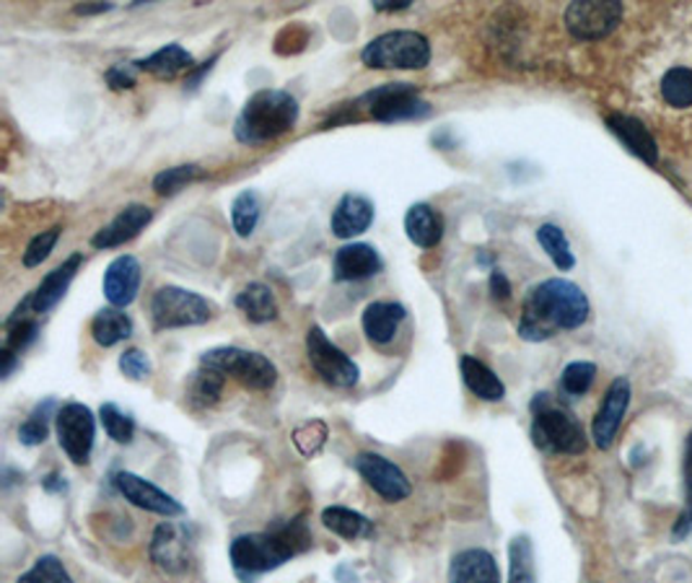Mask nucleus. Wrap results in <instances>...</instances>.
Masks as SVG:
<instances>
[{
	"label": "nucleus",
	"mask_w": 692,
	"mask_h": 583,
	"mask_svg": "<svg viewBox=\"0 0 692 583\" xmlns=\"http://www.w3.org/2000/svg\"><path fill=\"white\" fill-rule=\"evenodd\" d=\"M589 319V299L570 280L553 278L534 286L524 299L519 334L529 343L553 338L557 330H576Z\"/></svg>",
	"instance_id": "nucleus-1"
},
{
	"label": "nucleus",
	"mask_w": 692,
	"mask_h": 583,
	"mask_svg": "<svg viewBox=\"0 0 692 583\" xmlns=\"http://www.w3.org/2000/svg\"><path fill=\"white\" fill-rule=\"evenodd\" d=\"M622 5L617 0H591L570 3L566 9V29L576 39H602L620 24Z\"/></svg>",
	"instance_id": "nucleus-11"
},
{
	"label": "nucleus",
	"mask_w": 692,
	"mask_h": 583,
	"mask_svg": "<svg viewBox=\"0 0 692 583\" xmlns=\"http://www.w3.org/2000/svg\"><path fill=\"white\" fill-rule=\"evenodd\" d=\"M119 371H123L127 379L143 381L148 373H151V360H148V355L143 351L130 347V351H125L123 358H119Z\"/></svg>",
	"instance_id": "nucleus-43"
},
{
	"label": "nucleus",
	"mask_w": 692,
	"mask_h": 583,
	"mask_svg": "<svg viewBox=\"0 0 692 583\" xmlns=\"http://www.w3.org/2000/svg\"><path fill=\"white\" fill-rule=\"evenodd\" d=\"M205 172L200 169L198 164H183V166H172V169H164L156 174L153 179V192L161 194V198H169V194H177L179 190H185L187 185L198 182L203 179Z\"/></svg>",
	"instance_id": "nucleus-33"
},
{
	"label": "nucleus",
	"mask_w": 692,
	"mask_h": 583,
	"mask_svg": "<svg viewBox=\"0 0 692 583\" xmlns=\"http://www.w3.org/2000/svg\"><path fill=\"white\" fill-rule=\"evenodd\" d=\"M114 485H117V491L123 493L125 500H130L133 506L143 508V511L166 516V519L185 514V506L179 504L174 495L164 493L161 487L153 485V482L138 478V474L117 472L114 474Z\"/></svg>",
	"instance_id": "nucleus-14"
},
{
	"label": "nucleus",
	"mask_w": 692,
	"mask_h": 583,
	"mask_svg": "<svg viewBox=\"0 0 692 583\" xmlns=\"http://www.w3.org/2000/svg\"><path fill=\"white\" fill-rule=\"evenodd\" d=\"M460 368H462V379H465L467 389L473 394H477L480 400L501 402L503 397H506V386H503V381L495 377V373L490 371L482 360L473 358V355H465Z\"/></svg>",
	"instance_id": "nucleus-25"
},
{
	"label": "nucleus",
	"mask_w": 692,
	"mask_h": 583,
	"mask_svg": "<svg viewBox=\"0 0 692 583\" xmlns=\"http://www.w3.org/2000/svg\"><path fill=\"white\" fill-rule=\"evenodd\" d=\"M112 5L110 3H97V5H78L76 13H80V16H91V13H104L110 11Z\"/></svg>",
	"instance_id": "nucleus-50"
},
{
	"label": "nucleus",
	"mask_w": 692,
	"mask_h": 583,
	"mask_svg": "<svg viewBox=\"0 0 692 583\" xmlns=\"http://www.w3.org/2000/svg\"><path fill=\"white\" fill-rule=\"evenodd\" d=\"M596 379V366L589 364V360H576V364H568L563 368V377H561V386L563 392L570 394V397H581L587 394L591 384Z\"/></svg>",
	"instance_id": "nucleus-38"
},
{
	"label": "nucleus",
	"mask_w": 692,
	"mask_h": 583,
	"mask_svg": "<svg viewBox=\"0 0 692 583\" xmlns=\"http://www.w3.org/2000/svg\"><path fill=\"white\" fill-rule=\"evenodd\" d=\"M224 373H218L216 368L200 366V371L192 373L190 381V402L194 407H213L221 400L224 392Z\"/></svg>",
	"instance_id": "nucleus-30"
},
{
	"label": "nucleus",
	"mask_w": 692,
	"mask_h": 583,
	"mask_svg": "<svg viewBox=\"0 0 692 583\" xmlns=\"http://www.w3.org/2000/svg\"><path fill=\"white\" fill-rule=\"evenodd\" d=\"M381 270V257L372 244L353 241V244L340 246L335 252L332 278L338 283H353V280H366Z\"/></svg>",
	"instance_id": "nucleus-18"
},
{
	"label": "nucleus",
	"mask_w": 692,
	"mask_h": 583,
	"mask_svg": "<svg viewBox=\"0 0 692 583\" xmlns=\"http://www.w3.org/2000/svg\"><path fill=\"white\" fill-rule=\"evenodd\" d=\"M99 418H102V426L114 444H130L133 435H136V423H133L130 415H125L117 405L112 402H104L102 410H99Z\"/></svg>",
	"instance_id": "nucleus-36"
},
{
	"label": "nucleus",
	"mask_w": 692,
	"mask_h": 583,
	"mask_svg": "<svg viewBox=\"0 0 692 583\" xmlns=\"http://www.w3.org/2000/svg\"><path fill=\"white\" fill-rule=\"evenodd\" d=\"M140 278H143V270L133 254H119L117 259H112L104 273V296L114 309H125L138 299Z\"/></svg>",
	"instance_id": "nucleus-16"
},
{
	"label": "nucleus",
	"mask_w": 692,
	"mask_h": 583,
	"mask_svg": "<svg viewBox=\"0 0 692 583\" xmlns=\"http://www.w3.org/2000/svg\"><path fill=\"white\" fill-rule=\"evenodd\" d=\"M376 11L381 13H392V11H407L410 9V0H398V3H387V0H381V3H374Z\"/></svg>",
	"instance_id": "nucleus-48"
},
{
	"label": "nucleus",
	"mask_w": 692,
	"mask_h": 583,
	"mask_svg": "<svg viewBox=\"0 0 692 583\" xmlns=\"http://www.w3.org/2000/svg\"><path fill=\"white\" fill-rule=\"evenodd\" d=\"M60 448L68 454L73 465H86L91 457L93 435H97V420L93 413L80 402H68L55 415Z\"/></svg>",
	"instance_id": "nucleus-10"
},
{
	"label": "nucleus",
	"mask_w": 692,
	"mask_h": 583,
	"mask_svg": "<svg viewBox=\"0 0 692 583\" xmlns=\"http://www.w3.org/2000/svg\"><path fill=\"white\" fill-rule=\"evenodd\" d=\"M138 63H117L112 65L110 71H106V84H110V89L114 91H125V89H133L138 80Z\"/></svg>",
	"instance_id": "nucleus-44"
},
{
	"label": "nucleus",
	"mask_w": 692,
	"mask_h": 583,
	"mask_svg": "<svg viewBox=\"0 0 692 583\" xmlns=\"http://www.w3.org/2000/svg\"><path fill=\"white\" fill-rule=\"evenodd\" d=\"M237 309L254 325H265L278 317V304H275L273 291L265 283H250L237 296Z\"/></svg>",
	"instance_id": "nucleus-27"
},
{
	"label": "nucleus",
	"mask_w": 692,
	"mask_h": 583,
	"mask_svg": "<svg viewBox=\"0 0 692 583\" xmlns=\"http://www.w3.org/2000/svg\"><path fill=\"white\" fill-rule=\"evenodd\" d=\"M37 334H39V325L35 319L13 321V325H9V340H5V347L13 353H22L35 343Z\"/></svg>",
	"instance_id": "nucleus-42"
},
{
	"label": "nucleus",
	"mask_w": 692,
	"mask_h": 583,
	"mask_svg": "<svg viewBox=\"0 0 692 583\" xmlns=\"http://www.w3.org/2000/svg\"><path fill=\"white\" fill-rule=\"evenodd\" d=\"M133 334V321L123 309H102L91 321V338L93 343L102 347H112L123 343Z\"/></svg>",
	"instance_id": "nucleus-28"
},
{
	"label": "nucleus",
	"mask_w": 692,
	"mask_h": 583,
	"mask_svg": "<svg viewBox=\"0 0 692 583\" xmlns=\"http://www.w3.org/2000/svg\"><path fill=\"white\" fill-rule=\"evenodd\" d=\"M42 485H45V491H50V493H63L65 491V480L60 478L58 472H52L50 478L42 482Z\"/></svg>",
	"instance_id": "nucleus-49"
},
{
	"label": "nucleus",
	"mask_w": 692,
	"mask_h": 583,
	"mask_svg": "<svg viewBox=\"0 0 692 583\" xmlns=\"http://www.w3.org/2000/svg\"><path fill=\"white\" fill-rule=\"evenodd\" d=\"M630 405V381L625 377H617L609 384L607 394H604L600 413H596L594 426H591V435H594V444L600 448L613 446L617 428L622 423V415Z\"/></svg>",
	"instance_id": "nucleus-15"
},
{
	"label": "nucleus",
	"mask_w": 692,
	"mask_h": 583,
	"mask_svg": "<svg viewBox=\"0 0 692 583\" xmlns=\"http://www.w3.org/2000/svg\"><path fill=\"white\" fill-rule=\"evenodd\" d=\"M607 127L620 138V143L628 149L630 153H636L638 159L646 161L649 166H654L658 161V149H656V140L649 132V127L641 123V119L628 117V115H609L607 117Z\"/></svg>",
	"instance_id": "nucleus-23"
},
{
	"label": "nucleus",
	"mask_w": 692,
	"mask_h": 583,
	"mask_svg": "<svg viewBox=\"0 0 692 583\" xmlns=\"http://www.w3.org/2000/svg\"><path fill=\"white\" fill-rule=\"evenodd\" d=\"M200 366L216 368L218 373L231 377L254 392H265L278 381V368L270 358L254 351H241V347H213L200 358Z\"/></svg>",
	"instance_id": "nucleus-5"
},
{
	"label": "nucleus",
	"mask_w": 692,
	"mask_h": 583,
	"mask_svg": "<svg viewBox=\"0 0 692 583\" xmlns=\"http://www.w3.org/2000/svg\"><path fill=\"white\" fill-rule=\"evenodd\" d=\"M306 355H309V364H312L314 371H317L327 384L340 386V389H351L358 384L361 371L358 366H355V360L348 358L338 345L329 343V338L322 332V327H312V330H309Z\"/></svg>",
	"instance_id": "nucleus-9"
},
{
	"label": "nucleus",
	"mask_w": 692,
	"mask_h": 583,
	"mask_svg": "<svg viewBox=\"0 0 692 583\" xmlns=\"http://www.w3.org/2000/svg\"><path fill=\"white\" fill-rule=\"evenodd\" d=\"M490 293H493L495 301H508L511 299V283L508 278L501 270L490 273Z\"/></svg>",
	"instance_id": "nucleus-45"
},
{
	"label": "nucleus",
	"mask_w": 692,
	"mask_h": 583,
	"mask_svg": "<svg viewBox=\"0 0 692 583\" xmlns=\"http://www.w3.org/2000/svg\"><path fill=\"white\" fill-rule=\"evenodd\" d=\"M405 231L407 239L420 250H433L443 239V216L436 207L418 203L407 211L405 216Z\"/></svg>",
	"instance_id": "nucleus-24"
},
{
	"label": "nucleus",
	"mask_w": 692,
	"mask_h": 583,
	"mask_svg": "<svg viewBox=\"0 0 692 583\" xmlns=\"http://www.w3.org/2000/svg\"><path fill=\"white\" fill-rule=\"evenodd\" d=\"M449 583H501L499 562L488 549H465L452 560Z\"/></svg>",
	"instance_id": "nucleus-21"
},
{
	"label": "nucleus",
	"mask_w": 692,
	"mask_h": 583,
	"mask_svg": "<svg viewBox=\"0 0 692 583\" xmlns=\"http://www.w3.org/2000/svg\"><path fill=\"white\" fill-rule=\"evenodd\" d=\"M16 583H73V579L55 555H42V558L35 562V568L26 571Z\"/></svg>",
	"instance_id": "nucleus-39"
},
{
	"label": "nucleus",
	"mask_w": 692,
	"mask_h": 583,
	"mask_svg": "<svg viewBox=\"0 0 692 583\" xmlns=\"http://www.w3.org/2000/svg\"><path fill=\"white\" fill-rule=\"evenodd\" d=\"M327 433V426L322 423V420H309V423L299 426L293 431V444L304 457H314V454H319L322 446H325Z\"/></svg>",
	"instance_id": "nucleus-40"
},
{
	"label": "nucleus",
	"mask_w": 692,
	"mask_h": 583,
	"mask_svg": "<svg viewBox=\"0 0 692 583\" xmlns=\"http://www.w3.org/2000/svg\"><path fill=\"white\" fill-rule=\"evenodd\" d=\"M537 241H540L542 250L548 252V257L553 259L557 270H570V267L576 265V257L574 252H570V244L561 226H553V224L540 226V229H537Z\"/></svg>",
	"instance_id": "nucleus-31"
},
{
	"label": "nucleus",
	"mask_w": 692,
	"mask_h": 583,
	"mask_svg": "<svg viewBox=\"0 0 692 583\" xmlns=\"http://www.w3.org/2000/svg\"><path fill=\"white\" fill-rule=\"evenodd\" d=\"M151 558L161 571L185 573L192 562V542L185 527L164 521L151 540Z\"/></svg>",
	"instance_id": "nucleus-13"
},
{
	"label": "nucleus",
	"mask_w": 692,
	"mask_h": 583,
	"mask_svg": "<svg viewBox=\"0 0 692 583\" xmlns=\"http://www.w3.org/2000/svg\"><path fill=\"white\" fill-rule=\"evenodd\" d=\"M192 65H194L192 55L179 45H166L153 52V55L138 60V68L151 73V76L156 78H174L179 76V73L192 71Z\"/></svg>",
	"instance_id": "nucleus-26"
},
{
	"label": "nucleus",
	"mask_w": 692,
	"mask_h": 583,
	"mask_svg": "<svg viewBox=\"0 0 692 583\" xmlns=\"http://www.w3.org/2000/svg\"><path fill=\"white\" fill-rule=\"evenodd\" d=\"M361 60L374 71H423L431 63V45L420 31H387L364 47Z\"/></svg>",
	"instance_id": "nucleus-4"
},
{
	"label": "nucleus",
	"mask_w": 692,
	"mask_h": 583,
	"mask_svg": "<svg viewBox=\"0 0 692 583\" xmlns=\"http://www.w3.org/2000/svg\"><path fill=\"white\" fill-rule=\"evenodd\" d=\"M299 123V102L288 91L262 89L250 97L241 115L237 117V138L241 143H267L286 132H291Z\"/></svg>",
	"instance_id": "nucleus-3"
},
{
	"label": "nucleus",
	"mask_w": 692,
	"mask_h": 583,
	"mask_svg": "<svg viewBox=\"0 0 692 583\" xmlns=\"http://www.w3.org/2000/svg\"><path fill=\"white\" fill-rule=\"evenodd\" d=\"M662 93L669 102V106H677V110L692 106V71L671 68L662 80Z\"/></svg>",
	"instance_id": "nucleus-35"
},
{
	"label": "nucleus",
	"mask_w": 692,
	"mask_h": 583,
	"mask_svg": "<svg viewBox=\"0 0 692 583\" xmlns=\"http://www.w3.org/2000/svg\"><path fill=\"white\" fill-rule=\"evenodd\" d=\"M684 487H688V504H692V431L688 435V448H684Z\"/></svg>",
	"instance_id": "nucleus-46"
},
{
	"label": "nucleus",
	"mask_w": 692,
	"mask_h": 583,
	"mask_svg": "<svg viewBox=\"0 0 692 583\" xmlns=\"http://www.w3.org/2000/svg\"><path fill=\"white\" fill-rule=\"evenodd\" d=\"M55 410V400H47L45 405H37V410L26 418V423L18 428V439L24 446H39L45 444L47 433H50V413Z\"/></svg>",
	"instance_id": "nucleus-37"
},
{
	"label": "nucleus",
	"mask_w": 692,
	"mask_h": 583,
	"mask_svg": "<svg viewBox=\"0 0 692 583\" xmlns=\"http://www.w3.org/2000/svg\"><path fill=\"white\" fill-rule=\"evenodd\" d=\"M537 402H542L545 407H534V446L548 454H581L587 448V433H583L579 420L566 410L548 407V394H540Z\"/></svg>",
	"instance_id": "nucleus-6"
},
{
	"label": "nucleus",
	"mask_w": 692,
	"mask_h": 583,
	"mask_svg": "<svg viewBox=\"0 0 692 583\" xmlns=\"http://www.w3.org/2000/svg\"><path fill=\"white\" fill-rule=\"evenodd\" d=\"M508 560H511V573L508 583H534V549L529 537H516L508 547Z\"/></svg>",
	"instance_id": "nucleus-34"
},
{
	"label": "nucleus",
	"mask_w": 692,
	"mask_h": 583,
	"mask_svg": "<svg viewBox=\"0 0 692 583\" xmlns=\"http://www.w3.org/2000/svg\"><path fill=\"white\" fill-rule=\"evenodd\" d=\"M153 220V211L148 205L133 203L127 205L125 211H119L104 229H99L93 233L91 244L97 250H114V246H123L125 241H133L138 237L140 231L146 229L148 224Z\"/></svg>",
	"instance_id": "nucleus-17"
},
{
	"label": "nucleus",
	"mask_w": 692,
	"mask_h": 583,
	"mask_svg": "<svg viewBox=\"0 0 692 583\" xmlns=\"http://www.w3.org/2000/svg\"><path fill=\"white\" fill-rule=\"evenodd\" d=\"M309 547H312V532H309L304 516H299L270 532L241 534L231 542L228 555H231V566L239 579L252 581L262 573L275 571L295 555L306 553Z\"/></svg>",
	"instance_id": "nucleus-2"
},
{
	"label": "nucleus",
	"mask_w": 692,
	"mask_h": 583,
	"mask_svg": "<svg viewBox=\"0 0 692 583\" xmlns=\"http://www.w3.org/2000/svg\"><path fill=\"white\" fill-rule=\"evenodd\" d=\"M322 524L342 540H358L372 534V521H368L364 514L353 511V508H345V506L325 508V511H322Z\"/></svg>",
	"instance_id": "nucleus-29"
},
{
	"label": "nucleus",
	"mask_w": 692,
	"mask_h": 583,
	"mask_svg": "<svg viewBox=\"0 0 692 583\" xmlns=\"http://www.w3.org/2000/svg\"><path fill=\"white\" fill-rule=\"evenodd\" d=\"M361 104L368 106L379 123H398V119H420L431 115V104L423 102L413 84H385L379 89L361 97Z\"/></svg>",
	"instance_id": "nucleus-8"
},
{
	"label": "nucleus",
	"mask_w": 692,
	"mask_h": 583,
	"mask_svg": "<svg viewBox=\"0 0 692 583\" xmlns=\"http://www.w3.org/2000/svg\"><path fill=\"white\" fill-rule=\"evenodd\" d=\"M260 213H262V205H260L257 192H252V190L239 192L237 198H234V205H231L234 231H237L241 239L252 237L254 229H257Z\"/></svg>",
	"instance_id": "nucleus-32"
},
{
	"label": "nucleus",
	"mask_w": 692,
	"mask_h": 583,
	"mask_svg": "<svg viewBox=\"0 0 692 583\" xmlns=\"http://www.w3.org/2000/svg\"><path fill=\"white\" fill-rule=\"evenodd\" d=\"M407 317L405 306L394 301H374L364 312V332L374 345H389L398 334L402 319Z\"/></svg>",
	"instance_id": "nucleus-22"
},
{
	"label": "nucleus",
	"mask_w": 692,
	"mask_h": 583,
	"mask_svg": "<svg viewBox=\"0 0 692 583\" xmlns=\"http://www.w3.org/2000/svg\"><path fill=\"white\" fill-rule=\"evenodd\" d=\"M60 231H63V229H60V226H55V229L37 233V237L29 241V246H26V252H24V265H26V267L42 265L45 259L50 257V252L55 250V244H58V239H60Z\"/></svg>",
	"instance_id": "nucleus-41"
},
{
	"label": "nucleus",
	"mask_w": 692,
	"mask_h": 583,
	"mask_svg": "<svg viewBox=\"0 0 692 583\" xmlns=\"http://www.w3.org/2000/svg\"><path fill=\"white\" fill-rule=\"evenodd\" d=\"M0 360H3V379L11 377V371L16 368V353L9 351V347H3V353H0Z\"/></svg>",
	"instance_id": "nucleus-47"
},
{
	"label": "nucleus",
	"mask_w": 692,
	"mask_h": 583,
	"mask_svg": "<svg viewBox=\"0 0 692 583\" xmlns=\"http://www.w3.org/2000/svg\"><path fill=\"white\" fill-rule=\"evenodd\" d=\"M151 319L156 330L198 327L213 319V304L200 293L185 291L177 286H164L153 293Z\"/></svg>",
	"instance_id": "nucleus-7"
},
{
	"label": "nucleus",
	"mask_w": 692,
	"mask_h": 583,
	"mask_svg": "<svg viewBox=\"0 0 692 583\" xmlns=\"http://www.w3.org/2000/svg\"><path fill=\"white\" fill-rule=\"evenodd\" d=\"M353 467L358 469V474L366 480V485L372 487L374 493H379L381 498L389 500V504H400V500H405L407 495L413 493L407 474L402 472L394 461L381 457V454H358V457L353 459Z\"/></svg>",
	"instance_id": "nucleus-12"
},
{
	"label": "nucleus",
	"mask_w": 692,
	"mask_h": 583,
	"mask_svg": "<svg viewBox=\"0 0 692 583\" xmlns=\"http://www.w3.org/2000/svg\"><path fill=\"white\" fill-rule=\"evenodd\" d=\"M374 220V203L364 194H345L332 213V233L338 239H353L368 231Z\"/></svg>",
	"instance_id": "nucleus-20"
},
{
	"label": "nucleus",
	"mask_w": 692,
	"mask_h": 583,
	"mask_svg": "<svg viewBox=\"0 0 692 583\" xmlns=\"http://www.w3.org/2000/svg\"><path fill=\"white\" fill-rule=\"evenodd\" d=\"M80 265H84V254L76 252V254H71V257L65 259L63 265H58L55 270L47 273L42 283L37 286V291L32 293V312L45 314V312H50L52 306H58V301L65 296V291L71 288Z\"/></svg>",
	"instance_id": "nucleus-19"
}]
</instances>
